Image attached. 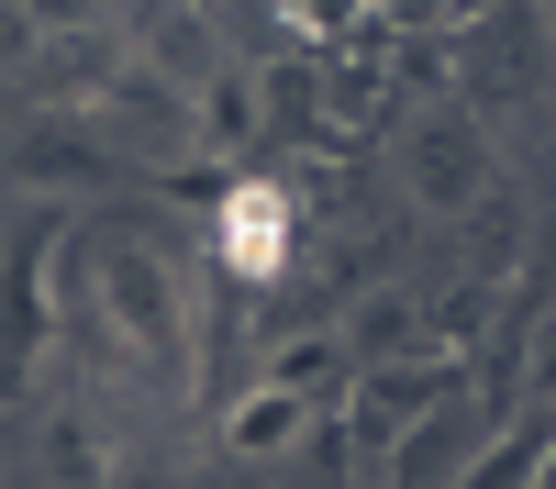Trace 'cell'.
Returning a JSON list of instances; mask_svg holds the SVG:
<instances>
[{
	"instance_id": "cell-1",
	"label": "cell",
	"mask_w": 556,
	"mask_h": 489,
	"mask_svg": "<svg viewBox=\"0 0 556 489\" xmlns=\"http://www.w3.org/2000/svg\"><path fill=\"white\" fill-rule=\"evenodd\" d=\"M89 289H101V311H112V356H134V368H178V356H190L178 267L146 234H101L89 245Z\"/></svg>"
},
{
	"instance_id": "cell-2",
	"label": "cell",
	"mask_w": 556,
	"mask_h": 489,
	"mask_svg": "<svg viewBox=\"0 0 556 489\" xmlns=\"http://www.w3.org/2000/svg\"><path fill=\"white\" fill-rule=\"evenodd\" d=\"M56 245H67V211H34L0 245V400L34 389L45 345H56Z\"/></svg>"
},
{
	"instance_id": "cell-3",
	"label": "cell",
	"mask_w": 556,
	"mask_h": 489,
	"mask_svg": "<svg viewBox=\"0 0 556 489\" xmlns=\"http://www.w3.org/2000/svg\"><path fill=\"white\" fill-rule=\"evenodd\" d=\"M434 400H445V368H434V356H401V368H356V378H345V456H356L367 489H379L390 445L424 423Z\"/></svg>"
},
{
	"instance_id": "cell-4",
	"label": "cell",
	"mask_w": 556,
	"mask_h": 489,
	"mask_svg": "<svg viewBox=\"0 0 556 489\" xmlns=\"http://www.w3.org/2000/svg\"><path fill=\"white\" fill-rule=\"evenodd\" d=\"M101 123H112V133H123V145L146 156V167H178V156H201V145H190V89H178L167 67H146V56H134V44L112 56V89H101Z\"/></svg>"
},
{
	"instance_id": "cell-5",
	"label": "cell",
	"mask_w": 556,
	"mask_h": 489,
	"mask_svg": "<svg viewBox=\"0 0 556 489\" xmlns=\"http://www.w3.org/2000/svg\"><path fill=\"white\" fill-rule=\"evenodd\" d=\"M256 133H267V78L223 56V67L190 89V145H201V167H235Z\"/></svg>"
},
{
	"instance_id": "cell-6",
	"label": "cell",
	"mask_w": 556,
	"mask_h": 489,
	"mask_svg": "<svg viewBox=\"0 0 556 489\" xmlns=\"http://www.w3.org/2000/svg\"><path fill=\"white\" fill-rule=\"evenodd\" d=\"M312 434V400L290 389V378H245L235 400H223V456H245V467H267V456H290V445Z\"/></svg>"
},
{
	"instance_id": "cell-7",
	"label": "cell",
	"mask_w": 556,
	"mask_h": 489,
	"mask_svg": "<svg viewBox=\"0 0 556 489\" xmlns=\"http://www.w3.org/2000/svg\"><path fill=\"white\" fill-rule=\"evenodd\" d=\"M223 267H235L245 289H267L278 267H290V190H267V178H245V190L223 201Z\"/></svg>"
},
{
	"instance_id": "cell-8",
	"label": "cell",
	"mask_w": 556,
	"mask_h": 489,
	"mask_svg": "<svg viewBox=\"0 0 556 489\" xmlns=\"http://www.w3.org/2000/svg\"><path fill=\"white\" fill-rule=\"evenodd\" d=\"M490 445V412H456V400H434L424 423H412L401 445H390V467H379V489H434V478H456L445 456H479Z\"/></svg>"
},
{
	"instance_id": "cell-9",
	"label": "cell",
	"mask_w": 556,
	"mask_h": 489,
	"mask_svg": "<svg viewBox=\"0 0 556 489\" xmlns=\"http://www.w3.org/2000/svg\"><path fill=\"white\" fill-rule=\"evenodd\" d=\"M479 190H490V145L468 123H424V133H412V201H424V211H456Z\"/></svg>"
},
{
	"instance_id": "cell-10",
	"label": "cell",
	"mask_w": 556,
	"mask_h": 489,
	"mask_svg": "<svg viewBox=\"0 0 556 489\" xmlns=\"http://www.w3.org/2000/svg\"><path fill=\"white\" fill-rule=\"evenodd\" d=\"M201 23H212V12H201V0H156V12H146V23H134V56H146V67H167L178 89H201V78L223 67Z\"/></svg>"
},
{
	"instance_id": "cell-11",
	"label": "cell",
	"mask_w": 556,
	"mask_h": 489,
	"mask_svg": "<svg viewBox=\"0 0 556 489\" xmlns=\"http://www.w3.org/2000/svg\"><path fill=\"white\" fill-rule=\"evenodd\" d=\"M534 478H545V423H534V412H523V423H501L479 456L456 467V489H534Z\"/></svg>"
},
{
	"instance_id": "cell-12",
	"label": "cell",
	"mask_w": 556,
	"mask_h": 489,
	"mask_svg": "<svg viewBox=\"0 0 556 489\" xmlns=\"http://www.w3.org/2000/svg\"><path fill=\"white\" fill-rule=\"evenodd\" d=\"M412 345H424V323H412V300H390V289H367V300L345 311V356H356V368H401Z\"/></svg>"
},
{
	"instance_id": "cell-13",
	"label": "cell",
	"mask_w": 556,
	"mask_h": 489,
	"mask_svg": "<svg viewBox=\"0 0 556 489\" xmlns=\"http://www.w3.org/2000/svg\"><path fill=\"white\" fill-rule=\"evenodd\" d=\"M267 378H290V389L312 400V412H323V400H345V378H356V356H345V334H290V345L267 356Z\"/></svg>"
},
{
	"instance_id": "cell-14",
	"label": "cell",
	"mask_w": 556,
	"mask_h": 489,
	"mask_svg": "<svg viewBox=\"0 0 556 489\" xmlns=\"http://www.w3.org/2000/svg\"><path fill=\"white\" fill-rule=\"evenodd\" d=\"M56 478H78V489H89V478H112V467H101V445H89V434H78V423H67V434H56Z\"/></svg>"
},
{
	"instance_id": "cell-15",
	"label": "cell",
	"mask_w": 556,
	"mask_h": 489,
	"mask_svg": "<svg viewBox=\"0 0 556 489\" xmlns=\"http://www.w3.org/2000/svg\"><path fill=\"white\" fill-rule=\"evenodd\" d=\"M523 378H534V400H556V311H545L534 345H523Z\"/></svg>"
},
{
	"instance_id": "cell-16",
	"label": "cell",
	"mask_w": 556,
	"mask_h": 489,
	"mask_svg": "<svg viewBox=\"0 0 556 489\" xmlns=\"http://www.w3.org/2000/svg\"><path fill=\"white\" fill-rule=\"evenodd\" d=\"M12 56H34V12H0V67Z\"/></svg>"
},
{
	"instance_id": "cell-17",
	"label": "cell",
	"mask_w": 556,
	"mask_h": 489,
	"mask_svg": "<svg viewBox=\"0 0 556 489\" xmlns=\"http://www.w3.org/2000/svg\"><path fill=\"white\" fill-rule=\"evenodd\" d=\"M345 12H356V0H312V23H345Z\"/></svg>"
},
{
	"instance_id": "cell-18",
	"label": "cell",
	"mask_w": 556,
	"mask_h": 489,
	"mask_svg": "<svg viewBox=\"0 0 556 489\" xmlns=\"http://www.w3.org/2000/svg\"><path fill=\"white\" fill-rule=\"evenodd\" d=\"M534 489H556V423H545V478H534Z\"/></svg>"
}]
</instances>
